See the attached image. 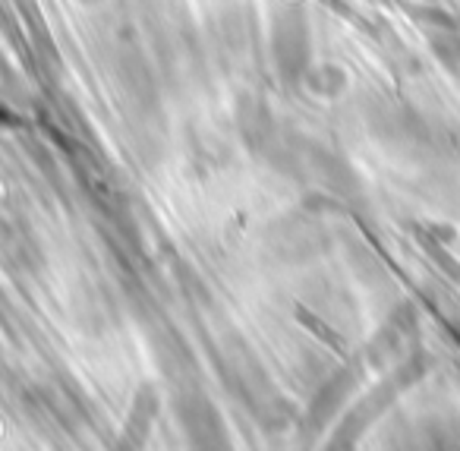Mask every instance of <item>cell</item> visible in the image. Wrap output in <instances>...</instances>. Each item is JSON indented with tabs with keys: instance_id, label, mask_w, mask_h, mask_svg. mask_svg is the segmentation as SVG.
<instances>
[{
	"instance_id": "6da1fadb",
	"label": "cell",
	"mask_w": 460,
	"mask_h": 451,
	"mask_svg": "<svg viewBox=\"0 0 460 451\" xmlns=\"http://www.w3.org/2000/svg\"><path fill=\"white\" fill-rule=\"evenodd\" d=\"M432 51L438 60L451 70H460V35L454 32H435L432 35Z\"/></svg>"
}]
</instances>
